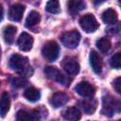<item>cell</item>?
I'll return each mask as SVG.
<instances>
[{"label":"cell","instance_id":"e0dca14e","mask_svg":"<svg viewBox=\"0 0 121 121\" xmlns=\"http://www.w3.org/2000/svg\"><path fill=\"white\" fill-rule=\"evenodd\" d=\"M16 27L13 26H8L5 27L4 32H3V36H4V40L7 43L11 44L14 41L15 38V34H16Z\"/></svg>","mask_w":121,"mask_h":121},{"label":"cell","instance_id":"4316f807","mask_svg":"<svg viewBox=\"0 0 121 121\" xmlns=\"http://www.w3.org/2000/svg\"><path fill=\"white\" fill-rule=\"evenodd\" d=\"M3 16H4V9H3V7L0 5V22L2 21Z\"/></svg>","mask_w":121,"mask_h":121},{"label":"cell","instance_id":"ac0fdd59","mask_svg":"<svg viewBox=\"0 0 121 121\" xmlns=\"http://www.w3.org/2000/svg\"><path fill=\"white\" fill-rule=\"evenodd\" d=\"M67 7H68V9H69L71 14H76L78 11L84 9L86 8V4L83 1H75V0H73V1H69L67 3Z\"/></svg>","mask_w":121,"mask_h":121},{"label":"cell","instance_id":"ba28073f","mask_svg":"<svg viewBox=\"0 0 121 121\" xmlns=\"http://www.w3.org/2000/svg\"><path fill=\"white\" fill-rule=\"evenodd\" d=\"M75 90L79 95H81L83 97H92L95 93V87L92 84H90L89 82H87V81L79 82L75 87Z\"/></svg>","mask_w":121,"mask_h":121},{"label":"cell","instance_id":"ffe728a7","mask_svg":"<svg viewBox=\"0 0 121 121\" xmlns=\"http://www.w3.org/2000/svg\"><path fill=\"white\" fill-rule=\"evenodd\" d=\"M40 20H41V15L39 14V12H37L36 10H32L29 12L28 16L26 17V26L27 27H32V26L38 25L40 23Z\"/></svg>","mask_w":121,"mask_h":121},{"label":"cell","instance_id":"30bf717a","mask_svg":"<svg viewBox=\"0 0 121 121\" xmlns=\"http://www.w3.org/2000/svg\"><path fill=\"white\" fill-rule=\"evenodd\" d=\"M25 11V7L21 4H14L9 8V18L11 21L14 22H19L24 14Z\"/></svg>","mask_w":121,"mask_h":121},{"label":"cell","instance_id":"d6986e66","mask_svg":"<svg viewBox=\"0 0 121 121\" xmlns=\"http://www.w3.org/2000/svg\"><path fill=\"white\" fill-rule=\"evenodd\" d=\"M102 20L105 24H114L117 20V14L114 9H108L102 13Z\"/></svg>","mask_w":121,"mask_h":121},{"label":"cell","instance_id":"8992f818","mask_svg":"<svg viewBox=\"0 0 121 121\" xmlns=\"http://www.w3.org/2000/svg\"><path fill=\"white\" fill-rule=\"evenodd\" d=\"M81 28L87 33H93L98 28V23L93 14H85L79 19Z\"/></svg>","mask_w":121,"mask_h":121},{"label":"cell","instance_id":"cb8c5ba5","mask_svg":"<svg viewBox=\"0 0 121 121\" xmlns=\"http://www.w3.org/2000/svg\"><path fill=\"white\" fill-rule=\"evenodd\" d=\"M110 63H111V66L115 68V69H119L120 68V65H121V54H120V52L115 53L111 58Z\"/></svg>","mask_w":121,"mask_h":121},{"label":"cell","instance_id":"5b68a950","mask_svg":"<svg viewBox=\"0 0 121 121\" xmlns=\"http://www.w3.org/2000/svg\"><path fill=\"white\" fill-rule=\"evenodd\" d=\"M60 40H61V43H63V45H65L68 48L74 49L78 45V43L80 42V34L77 30L68 31L61 35Z\"/></svg>","mask_w":121,"mask_h":121},{"label":"cell","instance_id":"7402d4cb","mask_svg":"<svg viewBox=\"0 0 121 121\" xmlns=\"http://www.w3.org/2000/svg\"><path fill=\"white\" fill-rule=\"evenodd\" d=\"M96 47L102 53H107L111 48V41L106 37H102L96 41Z\"/></svg>","mask_w":121,"mask_h":121},{"label":"cell","instance_id":"3957f363","mask_svg":"<svg viewBox=\"0 0 121 121\" xmlns=\"http://www.w3.org/2000/svg\"><path fill=\"white\" fill-rule=\"evenodd\" d=\"M42 54L47 61H55L60 54V46L55 41H49L43 45Z\"/></svg>","mask_w":121,"mask_h":121},{"label":"cell","instance_id":"52a82bcc","mask_svg":"<svg viewBox=\"0 0 121 121\" xmlns=\"http://www.w3.org/2000/svg\"><path fill=\"white\" fill-rule=\"evenodd\" d=\"M61 67L68 75H77L79 72V64L73 57H65L61 61Z\"/></svg>","mask_w":121,"mask_h":121},{"label":"cell","instance_id":"603a6c76","mask_svg":"<svg viewBox=\"0 0 121 121\" xmlns=\"http://www.w3.org/2000/svg\"><path fill=\"white\" fill-rule=\"evenodd\" d=\"M45 9L50 12V13H59L60 11V3L58 1H55V0H51V1H48L46 3V6H45Z\"/></svg>","mask_w":121,"mask_h":121},{"label":"cell","instance_id":"44dd1931","mask_svg":"<svg viewBox=\"0 0 121 121\" xmlns=\"http://www.w3.org/2000/svg\"><path fill=\"white\" fill-rule=\"evenodd\" d=\"M80 106L83 110V112L87 114H93L94 112L96 109V103L94 100H83L80 101Z\"/></svg>","mask_w":121,"mask_h":121},{"label":"cell","instance_id":"d4e9b609","mask_svg":"<svg viewBox=\"0 0 121 121\" xmlns=\"http://www.w3.org/2000/svg\"><path fill=\"white\" fill-rule=\"evenodd\" d=\"M11 83H12V85L14 87L20 88V87H23V86H25L26 84V79L25 78H23V77L22 78H15L12 79Z\"/></svg>","mask_w":121,"mask_h":121},{"label":"cell","instance_id":"83f0119b","mask_svg":"<svg viewBox=\"0 0 121 121\" xmlns=\"http://www.w3.org/2000/svg\"><path fill=\"white\" fill-rule=\"evenodd\" d=\"M0 58H1V49H0Z\"/></svg>","mask_w":121,"mask_h":121},{"label":"cell","instance_id":"484cf974","mask_svg":"<svg viewBox=\"0 0 121 121\" xmlns=\"http://www.w3.org/2000/svg\"><path fill=\"white\" fill-rule=\"evenodd\" d=\"M112 85H113V88L115 89V91H116L118 94H120V93H121V78H120V77L116 78L113 80Z\"/></svg>","mask_w":121,"mask_h":121},{"label":"cell","instance_id":"7c38bea8","mask_svg":"<svg viewBox=\"0 0 121 121\" xmlns=\"http://www.w3.org/2000/svg\"><path fill=\"white\" fill-rule=\"evenodd\" d=\"M68 100H69V96L65 93L58 92V93H55L51 96V98H50V104L54 108H60L61 106L65 105Z\"/></svg>","mask_w":121,"mask_h":121},{"label":"cell","instance_id":"5bb4252c","mask_svg":"<svg viewBox=\"0 0 121 121\" xmlns=\"http://www.w3.org/2000/svg\"><path fill=\"white\" fill-rule=\"evenodd\" d=\"M10 107V98L9 95L7 92H4L0 97V116L5 117Z\"/></svg>","mask_w":121,"mask_h":121},{"label":"cell","instance_id":"6da1fadb","mask_svg":"<svg viewBox=\"0 0 121 121\" xmlns=\"http://www.w3.org/2000/svg\"><path fill=\"white\" fill-rule=\"evenodd\" d=\"M9 65L12 70H15L16 72H18L23 78L30 77L33 73L32 67L28 63L27 58L18 54H13L10 57L9 60Z\"/></svg>","mask_w":121,"mask_h":121},{"label":"cell","instance_id":"8fae6325","mask_svg":"<svg viewBox=\"0 0 121 121\" xmlns=\"http://www.w3.org/2000/svg\"><path fill=\"white\" fill-rule=\"evenodd\" d=\"M40 115L39 112L34 111L29 112L25 110H20L16 113V121H39Z\"/></svg>","mask_w":121,"mask_h":121},{"label":"cell","instance_id":"7a4b0ae2","mask_svg":"<svg viewBox=\"0 0 121 121\" xmlns=\"http://www.w3.org/2000/svg\"><path fill=\"white\" fill-rule=\"evenodd\" d=\"M119 107L120 103L118 100L114 99V97H112V95H106L105 97H103L101 112L104 115L111 117L116 112H119Z\"/></svg>","mask_w":121,"mask_h":121},{"label":"cell","instance_id":"2e32d148","mask_svg":"<svg viewBox=\"0 0 121 121\" xmlns=\"http://www.w3.org/2000/svg\"><path fill=\"white\" fill-rule=\"evenodd\" d=\"M24 96L26 100L30 101V102H36L40 99L41 97V93L39 90H37L36 88L30 87L27 88L25 92H24Z\"/></svg>","mask_w":121,"mask_h":121},{"label":"cell","instance_id":"9c48e42d","mask_svg":"<svg viewBox=\"0 0 121 121\" xmlns=\"http://www.w3.org/2000/svg\"><path fill=\"white\" fill-rule=\"evenodd\" d=\"M17 44L22 51H29L32 48L33 45V38L31 35H29L26 32L21 33V35L18 38Z\"/></svg>","mask_w":121,"mask_h":121},{"label":"cell","instance_id":"4fadbf2b","mask_svg":"<svg viewBox=\"0 0 121 121\" xmlns=\"http://www.w3.org/2000/svg\"><path fill=\"white\" fill-rule=\"evenodd\" d=\"M90 64H91L93 71L95 74H99L101 72L102 60H101V57L99 56V54L95 50H92L90 53Z\"/></svg>","mask_w":121,"mask_h":121},{"label":"cell","instance_id":"9a60e30c","mask_svg":"<svg viewBox=\"0 0 121 121\" xmlns=\"http://www.w3.org/2000/svg\"><path fill=\"white\" fill-rule=\"evenodd\" d=\"M63 117L68 121H79L81 118V113L78 108L70 107L63 112Z\"/></svg>","mask_w":121,"mask_h":121},{"label":"cell","instance_id":"277c9868","mask_svg":"<svg viewBox=\"0 0 121 121\" xmlns=\"http://www.w3.org/2000/svg\"><path fill=\"white\" fill-rule=\"evenodd\" d=\"M43 72L49 79L55 80V81L62 84L64 86H67L70 84L71 79L69 78H67L66 76H64L63 74H61L60 71L55 66H47L44 68Z\"/></svg>","mask_w":121,"mask_h":121}]
</instances>
